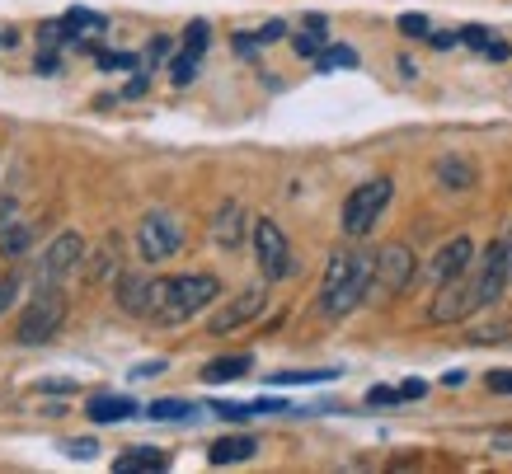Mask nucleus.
<instances>
[{
  "mask_svg": "<svg viewBox=\"0 0 512 474\" xmlns=\"http://www.w3.org/2000/svg\"><path fill=\"white\" fill-rule=\"evenodd\" d=\"M339 66H357V52L343 43H329L320 57H315V71H339Z\"/></svg>",
  "mask_w": 512,
  "mask_h": 474,
  "instance_id": "nucleus-23",
  "label": "nucleus"
},
{
  "mask_svg": "<svg viewBox=\"0 0 512 474\" xmlns=\"http://www.w3.org/2000/svg\"><path fill=\"white\" fill-rule=\"evenodd\" d=\"M193 76H198V52H188V47H184V52L170 62V80H174V85H188Z\"/></svg>",
  "mask_w": 512,
  "mask_h": 474,
  "instance_id": "nucleus-27",
  "label": "nucleus"
},
{
  "mask_svg": "<svg viewBox=\"0 0 512 474\" xmlns=\"http://www.w3.org/2000/svg\"><path fill=\"white\" fill-rule=\"evenodd\" d=\"M94 451H99V446H94L90 437H85V442H66V456H76V460H90Z\"/></svg>",
  "mask_w": 512,
  "mask_h": 474,
  "instance_id": "nucleus-41",
  "label": "nucleus"
},
{
  "mask_svg": "<svg viewBox=\"0 0 512 474\" xmlns=\"http://www.w3.org/2000/svg\"><path fill=\"white\" fill-rule=\"evenodd\" d=\"M254 451H259L254 437H221V442H212L207 460H212V465H240V460H249Z\"/></svg>",
  "mask_w": 512,
  "mask_h": 474,
  "instance_id": "nucleus-18",
  "label": "nucleus"
},
{
  "mask_svg": "<svg viewBox=\"0 0 512 474\" xmlns=\"http://www.w3.org/2000/svg\"><path fill=\"white\" fill-rule=\"evenodd\" d=\"M264 306H268V287H245L235 301H226V306L207 320V329H212L217 338L221 334H235V329H245L249 320H259V315H264Z\"/></svg>",
  "mask_w": 512,
  "mask_h": 474,
  "instance_id": "nucleus-11",
  "label": "nucleus"
},
{
  "mask_svg": "<svg viewBox=\"0 0 512 474\" xmlns=\"http://www.w3.org/2000/svg\"><path fill=\"white\" fill-rule=\"evenodd\" d=\"M325 47H329L325 29H306L301 38H292V52H296V57H311V62L320 57V52H325Z\"/></svg>",
  "mask_w": 512,
  "mask_h": 474,
  "instance_id": "nucleus-25",
  "label": "nucleus"
},
{
  "mask_svg": "<svg viewBox=\"0 0 512 474\" xmlns=\"http://www.w3.org/2000/svg\"><path fill=\"white\" fill-rule=\"evenodd\" d=\"M62 324H66V296L57 287H38V296L24 306V315L15 324V343L19 348H38L47 338H57Z\"/></svg>",
  "mask_w": 512,
  "mask_h": 474,
  "instance_id": "nucleus-5",
  "label": "nucleus"
},
{
  "mask_svg": "<svg viewBox=\"0 0 512 474\" xmlns=\"http://www.w3.org/2000/svg\"><path fill=\"white\" fill-rule=\"evenodd\" d=\"M43 390H52V395H71V390H76V385H71V381H47Z\"/></svg>",
  "mask_w": 512,
  "mask_h": 474,
  "instance_id": "nucleus-44",
  "label": "nucleus"
},
{
  "mask_svg": "<svg viewBox=\"0 0 512 474\" xmlns=\"http://www.w3.org/2000/svg\"><path fill=\"white\" fill-rule=\"evenodd\" d=\"M15 296H19V277L10 273V277H0V315L15 306Z\"/></svg>",
  "mask_w": 512,
  "mask_h": 474,
  "instance_id": "nucleus-34",
  "label": "nucleus"
},
{
  "mask_svg": "<svg viewBox=\"0 0 512 474\" xmlns=\"http://www.w3.org/2000/svg\"><path fill=\"white\" fill-rule=\"evenodd\" d=\"M66 19H71V29L76 33H104L109 29V19L94 15V10H66Z\"/></svg>",
  "mask_w": 512,
  "mask_h": 474,
  "instance_id": "nucleus-28",
  "label": "nucleus"
},
{
  "mask_svg": "<svg viewBox=\"0 0 512 474\" xmlns=\"http://www.w3.org/2000/svg\"><path fill=\"white\" fill-rule=\"evenodd\" d=\"M400 33H409V38H428V15H400Z\"/></svg>",
  "mask_w": 512,
  "mask_h": 474,
  "instance_id": "nucleus-32",
  "label": "nucleus"
},
{
  "mask_svg": "<svg viewBox=\"0 0 512 474\" xmlns=\"http://www.w3.org/2000/svg\"><path fill=\"white\" fill-rule=\"evenodd\" d=\"M508 52H512L508 43H489V47H484V57H494V62H508Z\"/></svg>",
  "mask_w": 512,
  "mask_h": 474,
  "instance_id": "nucleus-43",
  "label": "nucleus"
},
{
  "mask_svg": "<svg viewBox=\"0 0 512 474\" xmlns=\"http://www.w3.org/2000/svg\"><path fill=\"white\" fill-rule=\"evenodd\" d=\"M221 301V282L212 273H179V277H156V306L151 320L156 324H188L193 315Z\"/></svg>",
  "mask_w": 512,
  "mask_h": 474,
  "instance_id": "nucleus-2",
  "label": "nucleus"
},
{
  "mask_svg": "<svg viewBox=\"0 0 512 474\" xmlns=\"http://www.w3.org/2000/svg\"><path fill=\"white\" fill-rule=\"evenodd\" d=\"M400 390H404V399H423V395H428V385H423V381H404Z\"/></svg>",
  "mask_w": 512,
  "mask_h": 474,
  "instance_id": "nucleus-42",
  "label": "nucleus"
},
{
  "mask_svg": "<svg viewBox=\"0 0 512 474\" xmlns=\"http://www.w3.org/2000/svg\"><path fill=\"white\" fill-rule=\"evenodd\" d=\"M165 367H170L165 357H156V362H141V367H132V381H156Z\"/></svg>",
  "mask_w": 512,
  "mask_h": 474,
  "instance_id": "nucleus-37",
  "label": "nucleus"
},
{
  "mask_svg": "<svg viewBox=\"0 0 512 474\" xmlns=\"http://www.w3.org/2000/svg\"><path fill=\"white\" fill-rule=\"evenodd\" d=\"M245 235H254V226H249L245 207H240L235 198H226L217 212H212V240H217V249L235 254V249L245 245Z\"/></svg>",
  "mask_w": 512,
  "mask_h": 474,
  "instance_id": "nucleus-13",
  "label": "nucleus"
},
{
  "mask_svg": "<svg viewBox=\"0 0 512 474\" xmlns=\"http://www.w3.org/2000/svg\"><path fill=\"white\" fill-rule=\"evenodd\" d=\"M57 52H52V47H47V52H38V62H33V71H38V76H57Z\"/></svg>",
  "mask_w": 512,
  "mask_h": 474,
  "instance_id": "nucleus-39",
  "label": "nucleus"
},
{
  "mask_svg": "<svg viewBox=\"0 0 512 474\" xmlns=\"http://www.w3.org/2000/svg\"><path fill=\"white\" fill-rule=\"evenodd\" d=\"M212 413H217V418H226V423H249V418H254V404H231V399H217V404H212Z\"/></svg>",
  "mask_w": 512,
  "mask_h": 474,
  "instance_id": "nucleus-29",
  "label": "nucleus"
},
{
  "mask_svg": "<svg viewBox=\"0 0 512 474\" xmlns=\"http://www.w3.org/2000/svg\"><path fill=\"white\" fill-rule=\"evenodd\" d=\"M475 179H480V174H475V165H470L466 155H442V160H437V184L447 188V193H470Z\"/></svg>",
  "mask_w": 512,
  "mask_h": 474,
  "instance_id": "nucleus-16",
  "label": "nucleus"
},
{
  "mask_svg": "<svg viewBox=\"0 0 512 474\" xmlns=\"http://www.w3.org/2000/svg\"><path fill=\"white\" fill-rule=\"evenodd\" d=\"M254 254H259V268H264L268 282H282V277L296 273V254L287 245V230L278 221H254Z\"/></svg>",
  "mask_w": 512,
  "mask_h": 474,
  "instance_id": "nucleus-8",
  "label": "nucleus"
},
{
  "mask_svg": "<svg viewBox=\"0 0 512 474\" xmlns=\"http://www.w3.org/2000/svg\"><path fill=\"white\" fill-rule=\"evenodd\" d=\"M503 245H508V263H512V226H508V240H503Z\"/></svg>",
  "mask_w": 512,
  "mask_h": 474,
  "instance_id": "nucleus-46",
  "label": "nucleus"
},
{
  "mask_svg": "<svg viewBox=\"0 0 512 474\" xmlns=\"http://www.w3.org/2000/svg\"><path fill=\"white\" fill-rule=\"evenodd\" d=\"M372 263L376 254H362V249H334L325 263V277H320V296H315V310L325 320H343L353 315L367 291H372Z\"/></svg>",
  "mask_w": 512,
  "mask_h": 474,
  "instance_id": "nucleus-1",
  "label": "nucleus"
},
{
  "mask_svg": "<svg viewBox=\"0 0 512 474\" xmlns=\"http://www.w3.org/2000/svg\"><path fill=\"white\" fill-rule=\"evenodd\" d=\"M165 465H170V456L156 451V446H132L127 456L113 460V470H123V474H132V470H165Z\"/></svg>",
  "mask_w": 512,
  "mask_h": 474,
  "instance_id": "nucleus-19",
  "label": "nucleus"
},
{
  "mask_svg": "<svg viewBox=\"0 0 512 474\" xmlns=\"http://www.w3.org/2000/svg\"><path fill=\"white\" fill-rule=\"evenodd\" d=\"M489 390H494V395H512V371H489Z\"/></svg>",
  "mask_w": 512,
  "mask_h": 474,
  "instance_id": "nucleus-38",
  "label": "nucleus"
},
{
  "mask_svg": "<svg viewBox=\"0 0 512 474\" xmlns=\"http://www.w3.org/2000/svg\"><path fill=\"white\" fill-rule=\"evenodd\" d=\"M339 371H278L268 376V385H320V381H334Z\"/></svg>",
  "mask_w": 512,
  "mask_h": 474,
  "instance_id": "nucleus-24",
  "label": "nucleus"
},
{
  "mask_svg": "<svg viewBox=\"0 0 512 474\" xmlns=\"http://www.w3.org/2000/svg\"><path fill=\"white\" fill-rule=\"evenodd\" d=\"M127 99H137V94H146V76H137V80H132V85H127Z\"/></svg>",
  "mask_w": 512,
  "mask_h": 474,
  "instance_id": "nucleus-45",
  "label": "nucleus"
},
{
  "mask_svg": "<svg viewBox=\"0 0 512 474\" xmlns=\"http://www.w3.org/2000/svg\"><path fill=\"white\" fill-rule=\"evenodd\" d=\"M207 43H212V24H207V19H193V24L184 29V47L202 57V52H207Z\"/></svg>",
  "mask_w": 512,
  "mask_h": 474,
  "instance_id": "nucleus-26",
  "label": "nucleus"
},
{
  "mask_svg": "<svg viewBox=\"0 0 512 474\" xmlns=\"http://www.w3.org/2000/svg\"><path fill=\"white\" fill-rule=\"evenodd\" d=\"M94 62H99V71H137V57H132V52H99Z\"/></svg>",
  "mask_w": 512,
  "mask_h": 474,
  "instance_id": "nucleus-30",
  "label": "nucleus"
},
{
  "mask_svg": "<svg viewBox=\"0 0 512 474\" xmlns=\"http://www.w3.org/2000/svg\"><path fill=\"white\" fill-rule=\"evenodd\" d=\"M390 198H395V184L390 179H367V184H357L348 198H343V216L339 226L348 240H362V235H372V226L386 216Z\"/></svg>",
  "mask_w": 512,
  "mask_h": 474,
  "instance_id": "nucleus-3",
  "label": "nucleus"
},
{
  "mask_svg": "<svg viewBox=\"0 0 512 474\" xmlns=\"http://www.w3.org/2000/svg\"><path fill=\"white\" fill-rule=\"evenodd\" d=\"M193 413H198V404H188V399H156L146 409V418H156V423H184Z\"/></svg>",
  "mask_w": 512,
  "mask_h": 474,
  "instance_id": "nucleus-22",
  "label": "nucleus"
},
{
  "mask_svg": "<svg viewBox=\"0 0 512 474\" xmlns=\"http://www.w3.org/2000/svg\"><path fill=\"white\" fill-rule=\"evenodd\" d=\"M475 310H484V301H480V282H475V263H470L461 277L437 287V301L428 306V324H461Z\"/></svg>",
  "mask_w": 512,
  "mask_h": 474,
  "instance_id": "nucleus-7",
  "label": "nucleus"
},
{
  "mask_svg": "<svg viewBox=\"0 0 512 474\" xmlns=\"http://www.w3.org/2000/svg\"><path fill=\"white\" fill-rule=\"evenodd\" d=\"M118 263H123V245H118V235H109L104 245L94 249V259H90V282H104V277L118 273Z\"/></svg>",
  "mask_w": 512,
  "mask_h": 474,
  "instance_id": "nucleus-20",
  "label": "nucleus"
},
{
  "mask_svg": "<svg viewBox=\"0 0 512 474\" xmlns=\"http://www.w3.org/2000/svg\"><path fill=\"white\" fill-rule=\"evenodd\" d=\"M475 282H480L484 306L503 301V291H508V282H512V263H508V245H503V240L484 245V254L475 259Z\"/></svg>",
  "mask_w": 512,
  "mask_h": 474,
  "instance_id": "nucleus-10",
  "label": "nucleus"
},
{
  "mask_svg": "<svg viewBox=\"0 0 512 474\" xmlns=\"http://www.w3.org/2000/svg\"><path fill=\"white\" fill-rule=\"evenodd\" d=\"M235 52H240V57H254V52H259V38H254V33H235Z\"/></svg>",
  "mask_w": 512,
  "mask_h": 474,
  "instance_id": "nucleus-40",
  "label": "nucleus"
},
{
  "mask_svg": "<svg viewBox=\"0 0 512 474\" xmlns=\"http://www.w3.org/2000/svg\"><path fill=\"white\" fill-rule=\"evenodd\" d=\"M170 38H165V33H160V38H151V47H146V62H151V66H160V62H165V57H170Z\"/></svg>",
  "mask_w": 512,
  "mask_h": 474,
  "instance_id": "nucleus-36",
  "label": "nucleus"
},
{
  "mask_svg": "<svg viewBox=\"0 0 512 474\" xmlns=\"http://www.w3.org/2000/svg\"><path fill=\"white\" fill-rule=\"evenodd\" d=\"M414 273H419L414 249L400 245V240H395V245H381V254H376V263H372V291H367V301L386 306V301L404 296L409 282H414Z\"/></svg>",
  "mask_w": 512,
  "mask_h": 474,
  "instance_id": "nucleus-4",
  "label": "nucleus"
},
{
  "mask_svg": "<svg viewBox=\"0 0 512 474\" xmlns=\"http://www.w3.org/2000/svg\"><path fill=\"white\" fill-rule=\"evenodd\" d=\"M475 263V245H470V235H456V240H447V245L433 254V263H428V282L433 287H442V282H451V277H461Z\"/></svg>",
  "mask_w": 512,
  "mask_h": 474,
  "instance_id": "nucleus-12",
  "label": "nucleus"
},
{
  "mask_svg": "<svg viewBox=\"0 0 512 474\" xmlns=\"http://www.w3.org/2000/svg\"><path fill=\"white\" fill-rule=\"evenodd\" d=\"M461 43H466V47H480V52H484V47L494 43V38H489V29H480V24H466V29H461Z\"/></svg>",
  "mask_w": 512,
  "mask_h": 474,
  "instance_id": "nucleus-33",
  "label": "nucleus"
},
{
  "mask_svg": "<svg viewBox=\"0 0 512 474\" xmlns=\"http://www.w3.org/2000/svg\"><path fill=\"white\" fill-rule=\"evenodd\" d=\"M113 296H118V310H123V315H151V306H156V277L123 273L118 287H113Z\"/></svg>",
  "mask_w": 512,
  "mask_h": 474,
  "instance_id": "nucleus-14",
  "label": "nucleus"
},
{
  "mask_svg": "<svg viewBox=\"0 0 512 474\" xmlns=\"http://www.w3.org/2000/svg\"><path fill=\"white\" fill-rule=\"evenodd\" d=\"M76 263H85V240H80L76 230H62V235L43 249V263H38V287H57Z\"/></svg>",
  "mask_w": 512,
  "mask_h": 474,
  "instance_id": "nucleus-9",
  "label": "nucleus"
},
{
  "mask_svg": "<svg viewBox=\"0 0 512 474\" xmlns=\"http://www.w3.org/2000/svg\"><path fill=\"white\" fill-rule=\"evenodd\" d=\"M254 38H259V47H268V43H278V38H287V24H282V19H268L264 29L254 33Z\"/></svg>",
  "mask_w": 512,
  "mask_h": 474,
  "instance_id": "nucleus-35",
  "label": "nucleus"
},
{
  "mask_svg": "<svg viewBox=\"0 0 512 474\" xmlns=\"http://www.w3.org/2000/svg\"><path fill=\"white\" fill-rule=\"evenodd\" d=\"M404 399V390H390V385H372V390H367V404H372V409H386V404H400Z\"/></svg>",
  "mask_w": 512,
  "mask_h": 474,
  "instance_id": "nucleus-31",
  "label": "nucleus"
},
{
  "mask_svg": "<svg viewBox=\"0 0 512 474\" xmlns=\"http://www.w3.org/2000/svg\"><path fill=\"white\" fill-rule=\"evenodd\" d=\"M132 413H137V399L132 395H90V404H85L90 423H127Z\"/></svg>",
  "mask_w": 512,
  "mask_h": 474,
  "instance_id": "nucleus-15",
  "label": "nucleus"
},
{
  "mask_svg": "<svg viewBox=\"0 0 512 474\" xmlns=\"http://www.w3.org/2000/svg\"><path fill=\"white\" fill-rule=\"evenodd\" d=\"M29 245H33V226H24V221H10V226H0V249H5L10 259L29 254Z\"/></svg>",
  "mask_w": 512,
  "mask_h": 474,
  "instance_id": "nucleus-21",
  "label": "nucleus"
},
{
  "mask_svg": "<svg viewBox=\"0 0 512 474\" xmlns=\"http://www.w3.org/2000/svg\"><path fill=\"white\" fill-rule=\"evenodd\" d=\"M249 371H254V357H249V352H226V357H212V362L202 367V381H212V385L240 381Z\"/></svg>",
  "mask_w": 512,
  "mask_h": 474,
  "instance_id": "nucleus-17",
  "label": "nucleus"
},
{
  "mask_svg": "<svg viewBox=\"0 0 512 474\" xmlns=\"http://www.w3.org/2000/svg\"><path fill=\"white\" fill-rule=\"evenodd\" d=\"M137 249H141V259H146V263L174 259V254L184 249V221H179V212H170V207H156V212L141 216Z\"/></svg>",
  "mask_w": 512,
  "mask_h": 474,
  "instance_id": "nucleus-6",
  "label": "nucleus"
}]
</instances>
